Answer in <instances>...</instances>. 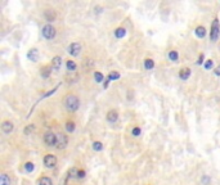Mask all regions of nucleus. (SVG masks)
I'll use <instances>...</instances> for the list:
<instances>
[{
    "instance_id": "1",
    "label": "nucleus",
    "mask_w": 220,
    "mask_h": 185,
    "mask_svg": "<svg viewBox=\"0 0 220 185\" xmlns=\"http://www.w3.org/2000/svg\"><path fill=\"white\" fill-rule=\"evenodd\" d=\"M64 106L67 108V111H70V112H76L80 107V99L74 95V94H70V95H67L66 99H64Z\"/></svg>"
},
{
    "instance_id": "2",
    "label": "nucleus",
    "mask_w": 220,
    "mask_h": 185,
    "mask_svg": "<svg viewBox=\"0 0 220 185\" xmlns=\"http://www.w3.org/2000/svg\"><path fill=\"white\" fill-rule=\"evenodd\" d=\"M219 35H220V23H219V19L215 18L212 21L211 31H210V39H211V41H216L219 39Z\"/></svg>"
},
{
    "instance_id": "3",
    "label": "nucleus",
    "mask_w": 220,
    "mask_h": 185,
    "mask_svg": "<svg viewBox=\"0 0 220 185\" xmlns=\"http://www.w3.org/2000/svg\"><path fill=\"white\" fill-rule=\"evenodd\" d=\"M57 141H58V136L54 134L53 131H48L44 135V143L48 147H57Z\"/></svg>"
},
{
    "instance_id": "4",
    "label": "nucleus",
    "mask_w": 220,
    "mask_h": 185,
    "mask_svg": "<svg viewBox=\"0 0 220 185\" xmlns=\"http://www.w3.org/2000/svg\"><path fill=\"white\" fill-rule=\"evenodd\" d=\"M41 34H43V36L48 40H52L54 39V36H56V28H54L52 24H45L43 27V31H41Z\"/></svg>"
},
{
    "instance_id": "5",
    "label": "nucleus",
    "mask_w": 220,
    "mask_h": 185,
    "mask_svg": "<svg viewBox=\"0 0 220 185\" xmlns=\"http://www.w3.org/2000/svg\"><path fill=\"white\" fill-rule=\"evenodd\" d=\"M44 165L47 168H54L57 166V157L53 154H47L44 157Z\"/></svg>"
},
{
    "instance_id": "6",
    "label": "nucleus",
    "mask_w": 220,
    "mask_h": 185,
    "mask_svg": "<svg viewBox=\"0 0 220 185\" xmlns=\"http://www.w3.org/2000/svg\"><path fill=\"white\" fill-rule=\"evenodd\" d=\"M58 136V141H57V148L58 149H64L68 144V138L66 134H59Z\"/></svg>"
},
{
    "instance_id": "7",
    "label": "nucleus",
    "mask_w": 220,
    "mask_h": 185,
    "mask_svg": "<svg viewBox=\"0 0 220 185\" xmlns=\"http://www.w3.org/2000/svg\"><path fill=\"white\" fill-rule=\"evenodd\" d=\"M80 52H81V45L79 44V42H72V44L68 46V53H70L71 55H74V57L79 55Z\"/></svg>"
},
{
    "instance_id": "8",
    "label": "nucleus",
    "mask_w": 220,
    "mask_h": 185,
    "mask_svg": "<svg viewBox=\"0 0 220 185\" xmlns=\"http://www.w3.org/2000/svg\"><path fill=\"white\" fill-rule=\"evenodd\" d=\"M13 129H14V125H13V122L12 121H4L3 123H2V131L4 133V134H10L12 131H13Z\"/></svg>"
},
{
    "instance_id": "9",
    "label": "nucleus",
    "mask_w": 220,
    "mask_h": 185,
    "mask_svg": "<svg viewBox=\"0 0 220 185\" xmlns=\"http://www.w3.org/2000/svg\"><path fill=\"white\" fill-rule=\"evenodd\" d=\"M27 58H29L31 62L36 63L39 61V50L36 48H32L29 50V53H27Z\"/></svg>"
},
{
    "instance_id": "10",
    "label": "nucleus",
    "mask_w": 220,
    "mask_h": 185,
    "mask_svg": "<svg viewBox=\"0 0 220 185\" xmlns=\"http://www.w3.org/2000/svg\"><path fill=\"white\" fill-rule=\"evenodd\" d=\"M117 120H118V112L116 109L108 111V113H107V121L111 122V123H115Z\"/></svg>"
},
{
    "instance_id": "11",
    "label": "nucleus",
    "mask_w": 220,
    "mask_h": 185,
    "mask_svg": "<svg viewBox=\"0 0 220 185\" xmlns=\"http://www.w3.org/2000/svg\"><path fill=\"white\" fill-rule=\"evenodd\" d=\"M52 68H53V71H56V72H57V71H59V68H61V66H62V58H61V57H54V58L52 59Z\"/></svg>"
},
{
    "instance_id": "12",
    "label": "nucleus",
    "mask_w": 220,
    "mask_h": 185,
    "mask_svg": "<svg viewBox=\"0 0 220 185\" xmlns=\"http://www.w3.org/2000/svg\"><path fill=\"white\" fill-rule=\"evenodd\" d=\"M52 66H44V67H41L40 68V76L43 77V79H48L50 75H52Z\"/></svg>"
},
{
    "instance_id": "13",
    "label": "nucleus",
    "mask_w": 220,
    "mask_h": 185,
    "mask_svg": "<svg viewBox=\"0 0 220 185\" xmlns=\"http://www.w3.org/2000/svg\"><path fill=\"white\" fill-rule=\"evenodd\" d=\"M189 76H190V68H188V67H183V68L179 71V77H180L183 81L188 80Z\"/></svg>"
},
{
    "instance_id": "14",
    "label": "nucleus",
    "mask_w": 220,
    "mask_h": 185,
    "mask_svg": "<svg viewBox=\"0 0 220 185\" xmlns=\"http://www.w3.org/2000/svg\"><path fill=\"white\" fill-rule=\"evenodd\" d=\"M44 17L47 18V21L48 22H53L54 19H56V12H54L53 9H47L45 12H44Z\"/></svg>"
},
{
    "instance_id": "15",
    "label": "nucleus",
    "mask_w": 220,
    "mask_h": 185,
    "mask_svg": "<svg viewBox=\"0 0 220 185\" xmlns=\"http://www.w3.org/2000/svg\"><path fill=\"white\" fill-rule=\"evenodd\" d=\"M195 35L200 39H203L206 36V28L203 26H197L196 30H195Z\"/></svg>"
},
{
    "instance_id": "16",
    "label": "nucleus",
    "mask_w": 220,
    "mask_h": 185,
    "mask_svg": "<svg viewBox=\"0 0 220 185\" xmlns=\"http://www.w3.org/2000/svg\"><path fill=\"white\" fill-rule=\"evenodd\" d=\"M37 185H53V181L48 176H41L37 179Z\"/></svg>"
},
{
    "instance_id": "17",
    "label": "nucleus",
    "mask_w": 220,
    "mask_h": 185,
    "mask_svg": "<svg viewBox=\"0 0 220 185\" xmlns=\"http://www.w3.org/2000/svg\"><path fill=\"white\" fill-rule=\"evenodd\" d=\"M125 35H126V30H125L124 27H118V28H116V30H115V36H116L117 39L125 37Z\"/></svg>"
},
{
    "instance_id": "18",
    "label": "nucleus",
    "mask_w": 220,
    "mask_h": 185,
    "mask_svg": "<svg viewBox=\"0 0 220 185\" xmlns=\"http://www.w3.org/2000/svg\"><path fill=\"white\" fill-rule=\"evenodd\" d=\"M66 67H67V69L70 71V72H75L76 71V68H77V64H76V62L75 61H67L66 62Z\"/></svg>"
},
{
    "instance_id": "19",
    "label": "nucleus",
    "mask_w": 220,
    "mask_h": 185,
    "mask_svg": "<svg viewBox=\"0 0 220 185\" xmlns=\"http://www.w3.org/2000/svg\"><path fill=\"white\" fill-rule=\"evenodd\" d=\"M143 66H144L146 69H152V68H155V62H153V59L147 58V59H144Z\"/></svg>"
},
{
    "instance_id": "20",
    "label": "nucleus",
    "mask_w": 220,
    "mask_h": 185,
    "mask_svg": "<svg viewBox=\"0 0 220 185\" xmlns=\"http://www.w3.org/2000/svg\"><path fill=\"white\" fill-rule=\"evenodd\" d=\"M75 129H76V123L74 121H67L66 122V130H67V133H74Z\"/></svg>"
},
{
    "instance_id": "21",
    "label": "nucleus",
    "mask_w": 220,
    "mask_h": 185,
    "mask_svg": "<svg viewBox=\"0 0 220 185\" xmlns=\"http://www.w3.org/2000/svg\"><path fill=\"white\" fill-rule=\"evenodd\" d=\"M0 185H10V179L7 174L0 175Z\"/></svg>"
},
{
    "instance_id": "22",
    "label": "nucleus",
    "mask_w": 220,
    "mask_h": 185,
    "mask_svg": "<svg viewBox=\"0 0 220 185\" xmlns=\"http://www.w3.org/2000/svg\"><path fill=\"white\" fill-rule=\"evenodd\" d=\"M169 59L171 62H176L178 59H179V53H178L176 50H170L169 52Z\"/></svg>"
},
{
    "instance_id": "23",
    "label": "nucleus",
    "mask_w": 220,
    "mask_h": 185,
    "mask_svg": "<svg viewBox=\"0 0 220 185\" xmlns=\"http://www.w3.org/2000/svg\"><path fill=\"white\" fill-rule=\"evenodd\" d=\"M120 79V73L117 72V71H112L111 73L108 75V77H107V80H109V81H112V80H118Z\"/></svg>"
},
{
    "instance_id": "24",
    "label": "nucleus",
    "mask_w": 220,
    "mask_h": 185,
    "mask_svg": "<svg viewBox=\"0 0 220 185\" xmlns=\"http://www.w3.org/2000/svg\"><path fill=\"white\" fill-rule=\"evenodd\" d=\"M91 147H93V149H94L95 152H101V150H103V144L101 143V141H94Z\"/></svg>"
},
{
    "instance_id": "25",
    "label": "nucleus",
    "mask_w": 220,
    "mask_h": 185,
    "mask_svg": "<svg viewBox=\"0 0 220 185\" xmlns=\"http://www.w3.org/2000/svg\"><path fill=\"white\" fill-rule=\"evenodd\" d=\"M25 170L27 172H32L34 170H35V165L32 162H26L25 163Z\"/></svg>"
},
{
    "instance_id": "26",
    "label": "nucleus",
    "mask_w": 220,
    "mask_h": 185,
    "mask_svg": "<svg viewBox=\"0 0 220 185\" xmlns=\"http://www.w3.org/2000/svg\"><path fill=\"white\" fill-rule=\"evenodd\" d=\"M77 172H79V170L76 167H72L70 170V172H68V179H74V177H77Z\"/></svg>"
},
{
    "instance_id": "27",
    "label": "nucleus",
    "mask_w": 220,
    "mask_h": 185,
    "mask_svg": "<svg viewBox=\"0 0 220 185\" xmlns=\"http://www.w3.org/2000/svg\"><path fill=\"white\" fill-rule=\"evenodd\" d=\"M94 80H95V82H102L103 80H104V77H103V75L101 73V72H94Z\"/></svg>"
},
{
    "instance_id": "28",
    "label": "nucleus",
    "mask_w": 220,
    "mask_h": 185,
    "mask_svg": "<svg viewBox=\"0 0 220 185\" xmlns=\"http://www.w3.org/2000/svg\"><path fill=\"white\" fill-rule=\"evenodd\" d=\"M140 133H142V130L139 129V127H133V130H131L133 136H139V135H140Z\"/></svg>"
},
{
    "instance_id": "29",
    "label": "nucleus",
    "mask_w": 220,
    "mask_h": 185,
    "mask_svg": "<svg viewBox=\"0 0 220 185\" xmlns=\"http://www.w3.org/2000/svg\"><path fill=\"white\" fill-rule=\"evenodd\" d=\"M32 131H34V125H29V126H27L26 129H25V131H23V133H25L26 135H29V134H30V133H32Z\"/></svg>"
},
{
    "instance_id": "30",
    "label": "nucleus",
    "mask_w": 220,
    "mask_h": 185,
    "mask_svg": "<svg viewBox=\"0 0 220 185\" xmlns=\"http://www.w3.org/2000/svg\"><path fill=\"white\" fill-rule=\"evenodd\" d=\"M85 175H86L85 170H79V172H77V179H84Z\"/></svg>"
},
{
    "instance_id": "31",
    "label": "nucleus",
    "mask_w": 220,
    "mask_h": 185,
    "mask_svg": "<svg viewBox=\"0 0 220 185\" xmlns=\"http://www.w3.org/2000/svg\"><path fill=\"white\" fill-rule=\"evenodd\" d=\"M212 61L211 59H207V61H206V63H205V68L206 69H210V68H212Z\"/></svg>"
},
{
    "instance_id": "32",
    "label": "nucleus",
    "mask_w": 220,
    "mask_h": 185,
    "mask_svg": "<svg viewBox=\"0 0 220 185\" xmlns=\"http://www.w3.org/2000/svg\"><path fill=\"white\" fill-rule=\"evenodd\" d=\"M202 184H205V185H209V184H210V177L205 175V176L202 177Z\"/></svg>"
},
{
    "instance_id": "33",
    "label": "nucleus",
    "mask_w": 220,
    "mask_h": 185,
    "mask_svg": "<svg viewBox=\"0 0 220 185\" xmlns=\"http://www.w3.org/2000/svg\"><path fill=\"white\" fill-rule=\"evenodd\" d=\"M198 64H202L203 63V54H200V58H198Z\"/></svg>"
},
{
    "instance_id": "34",
    "label": "nucleus",
    "mask_w": 220,
    "mask_h": 185,
    "mask_svg": "<svg viewBox=\"0 0 220 185\" xmlns=\"http://www.w3.org/2000/svg\"><path fill=\"white\" fill-rule=\"evenodd\" d=\"M214 73H215L216 76H220V66H219V67L215 69V72H214Z\"/></svg>"
}]
</instances>
